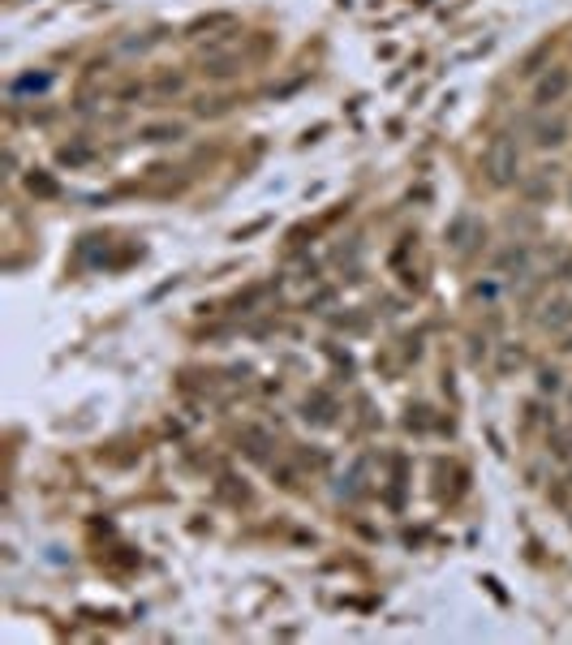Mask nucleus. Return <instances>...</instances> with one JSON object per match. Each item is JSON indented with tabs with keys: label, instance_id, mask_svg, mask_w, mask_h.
Instances as JSON below:
<instances>
[{
	"label": "nucleus",
	"instance_id": "f257e3e1",
	"mask_svg": "<svg viewBox=\"0 0 572 645\" xmlns=\"http://www.w3.org/2000/svg\"><path fill=\"white\" fill-rule=\"evenodd\" d=\"M512 172H517V151L508 142H495L490 147V177L495 181H512Z\"/></svg>",
	"mask_w": 572,
	"mask_h": 645
},
{
	"label": "nucleus",
	"instance_id": "f03ea898",
	"mask_svg": "<svg viewBox=\"0 0 572 645\" xmlns=\"http://www.w3.org/2000/svg\"><path fill=\"white\" fill-rule=\"evenodd\" d=\"M564 86H568V77H564V73H551L546 82L538 86V104H551V100H560V95H564Z\"/></svg>",
	"mask_w": 572,
	"mask_h": 645
},
{
	"label": "nucleus",
	"instance_id": "7ed1b4c3",
	"mask_svg": "<svg viewBox=\"0 0 572 645\" xmlns=\"http://www.w3.org/2000/svg\"><path fill=\"white\" fill-rule=\"evenodd\" d=\"M181 133V125H151V129H142V138L147 142H164V138H176Z\"/></svg>",
	"mask_w": 572,
	"mask_h": 645
},
{
	"label": "nucleus",
	"instance_id": "20e7f679",
	"mask_svg": "<svg viewBox=\"0 0 572 645\" xmlns=\"http://www.w3.org/2000/svg\"><path fill=\"white\" fill-rule=\"evenodd\" d=\"M538 142H542V147L564 142V125H542V129H538Z\"/></svg>",
	"mask_w": 572,
	"mask_h": 645
}]
</instances>
